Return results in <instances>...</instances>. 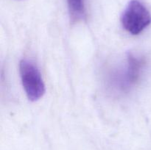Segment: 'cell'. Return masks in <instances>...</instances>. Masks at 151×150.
I'll return each mask as SVG.
<instances>
[{
    "instance_id": "6da1fadb",
    "label": "cell",
    "mask_w": 151,
    "mask_h": 150,
    "mask_svg": "<svg viewBox=\"0 0 151 150\" xmlns=\"http://www.w3.org/2000/svg\"><path fill=\"white\" fill-rule=\"evenodd\" d=\"M124 29L132 35H139L151 23L148 9L139 0H131L121 17Z\"/></svg>"
},
{
    "instance_id": "7a4b0ae2",
    "label": "cell",
    "mask_w": 151,
    "mask_h": 150,
    "mask_svg": "<svg viewBox=\"0 0 151 150\" xmlns=\"http://www.w3.org/2000/svg\"><path fill=\"white\" fill-rule=\"evenodd\" d=\"M21 79L28 99L35 101L45 94V85L36 65L28 60L19 63Z\"/></svg>"
},
{
    "instance_id": "3957f363",
    "label": "cell",
    "mask_w": 151,
    "mask_h": 150,
    "mask_svg": "<svg viewBox=\"0 0 151 150\" xmlns=\"http://www.w3.org/2000/svg\"><path fill=\"white\" fill-rule=\"evenodd\" d=\"M144 65L143 59L136 57L132 54H128L125 70L119 74L118 81H116L119 89L127 91L135 85L139 79Z\"/></svg>"
},
{
    "instance_id": "277c9868",
    "label": "cell",
    "mask_w": 151,
    "mask_h": 150,
    "mask_svg": "<svg viewBox=\"0 0 151 150\" xmlns=\"http://www.w3.org/2000/svg\"><path fill=\"white\" fill-rule=\"evenodd\" d=\"M66 2L72 21H78L82 20L86 13L84 0H66Z\"/></svg>"
}]
</instances>
